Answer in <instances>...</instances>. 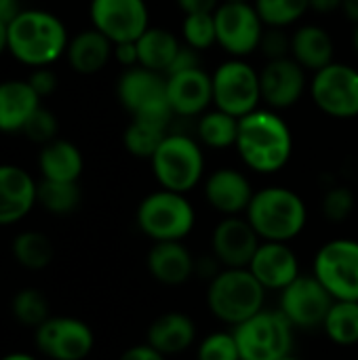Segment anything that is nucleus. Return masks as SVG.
<instances>
[{"label":"nucleus","instance_id":"obj_35","mask_svg":"<svg viewBox=\"0 0 358 360\" xmlns=\"http://www.w3.org/2000/svg\"><path fill=\"white\" fill-rule=\"evenodd\" d=\"M184 42L196 51L211 49L217 44V27H215V15L213 13H192L186 15L181 23Z\"/></svg>","mask_w":358,"mask_h":360},{"label":"nucleus","instance_id":"obj_45","mask_svg":"<svg viewBox=\"0 0 358 360\" xmlns=\"http://www.w3.org/2000/svg\"><path fill=\"white\" fill-rule=\"evenodd\" d=\"M177 4L186 15H192V13H215V8L222 2L219 0H177Z\"/></svg>","mask_w":358,"mask_h":360},{"label":"nucleus","instance_id":"obj_40","mask_svg":"<svg viewBox=\"0 0 358 360\" xmlns=\"http://www.w3.org/2000/svg\"><path fill=\"white\" fill-rule=\"evenodd\" d=\"M260 49L268 57V61L291 57V36L285 32V27H268L266 25L262 40H260Z\"/></svg>","mask_w":358,"mask_h":360},{"label":"nucleus","instance_id":"obj_5","mask_svg":"<svg viewBox=\"0 0 358 360\" xmlns=\"http://www.w3.org/2000/svg\"><path fill=\"white\" fill-rule=\"evenodd\" d=\"M150 162L160 188L179 194L194 190L205 175V156L200 143L186 133H169Z\"/></svg>","mask_w":358,"mask_h":360},{"label":"nucleus","instance_id":"obj_22","mask_svg":"<svg viewBox=\"0 0 358 360\" xmlns=\"http://www.w3.org/2000/svg\"><path fill=\"white\" fill-rule=\"evenodd\" d=\"M36 205V184L27 171L0 165V226L23 219Z\"/></svg>","mask_w":358,"mask_h":360},{"label":"nucleus","instance_id":"obj_29","mask_svg":"<svg viewBox=\"0 0 358 360\" xmlns=\"http://www.w3.org/2000/svg\"><path fill=\"white\" fill-rule=\"evenodd\" d=\"M323 331L335 346H357L358 344V302L335 300L325 323Z\"/></svg>","mask_w":358,"mask_h":360},{"label":"nucleus","instance_id":"obj_38","mask_svg":"<svg viewBox=\"0 0 358 360\" xmlns=\"http://www.w3.org/2000/svg\"><path fill=\"white\" fill-rule=\"evenodd\" d=\"M354 205H357V198H354L352 190L346 186H335L325 192V196L321 200V211L327 221L342 224L352 215Z\"/></svg>","mask_w":358,"mask_h":360},{"label":"nucleus","instance_id":"obj_14","mask_svg":"<svg viewBox=\"0 0 358 360\" xmlns=\"http://www.w3.org/2000/svg\"><path fill=\"white\" fill-rule=\"evenodd\" d=\"M38 350L53 360L87 359L95 346V335L91 327L72 316H49L40 327H36Z\"/></svg>","mask_w":358,"mask_h":360},{"label":"nucleus","instance_id":"obj_20","mask_svg":"<svg viewBox=\"0 0 358 360\" xmlns=\"http://www.w3.org/2000/svg\"><path fill=\"white\" fill-rule=\"evenodd\" d=\"M251 181L245 173L232 167H224L213 171L205 181V198L207 202L222 213L224 217L247 213L253 198Z\"/></svg>","mask_w":358,"mask_h":360},{"label":"nucleus","instance_id":"obj_31","mask_svg":"<svg viewBox=\"0 0 358 360\" xmlns=\"http://www.w3.org/2000/svg\"><path fill=\"white\" fill-rule=\"evenodd\" d=\"M36 202L42 205L49 213H55V215L72 213L80 202L78 181L42 179L40 184H36Z\"/></svg>","mask_w":358,"mask_h":360},{"label":"nucleus","instance_id":"obj_4","mask_svg":"<svg viewBox=\"0 0 358 360\" xmlns=\"http://www.w3.org/2000/svg\"><path fill=\"white\" fill-rule=\"evenodd\" d=\"M266 289L249 268H224L207 289L211 314L226 325H241L264 310Z\"/></svg>","mask_w":358,"mask_h":360},{"label":"nucleus","instance_id":"obj_30","mask_svg":"<svg viewBox=\"0 0 358 360\" xmlns=\"http://www.w3.org/2000/svg\"><path fill=\"white\" fill-rule=\"evenodd\" d=\"M196 135H198L200 143H205L207 148H213V150H224V148L236 146L238 118L215 108L211 112H205L198 118Z\"/></svg>","mask_w":358,"mask_h":360},{"label":"nucleus","instance_id":"obj_33","mask_svg":"<svg viewBox=\"0 0 358 360\" xmlns=\"http://www.w3.org/2000/svg\"><path fill=\"white\" fill-rule=\"evenodd\" d=\"M15 259L27 270H42L53 259V245L40 232H21L13 240Z\"/></svg>","mask_w":358,"mask_h":360},{"label":"nucleus","instance_id":"obj_42","mask_svg":"<svg viewBox=\"0 0 358 360\" xmlns=\"http://www.w3.org/2000/svg\"><path fill=\"white\" fill-rule=\"evenodd\" d=\"M30 86L38 93V97H44V95H51L55 91V84H57V78L51 70L46 68H38L32 76H30Z\"/></svg>","mask_w":358,"mask_h":360},{"label":"nucleus","instance_id":"obj_50","mask_svg":"<svg viewBox=\"0 0 358 360\" xmlns=\"http://www.w3.org/2000/svg\"><path fill=\"white\" fill-rule=\"evenodd\" d=\"M0 360H36L34 356H30V354H23V352H13V354H6L4 359Z\"/></svg>","mask_w":358,"mask_h":360},{"label":"nucleus","instance_id":"obj_32","mask_svg":"<svg viewBox=\"0 0 358 360\" xmlns=\"http://www.w3.org/2000/svg\"><path fill=\"white\" fill-rule=\"evenodd\" d=\"M167 135H169L167 127L133 118L131 124L124 131V148L129 150L131 156L150 160L156 154V150L160 148V143L165 141Z\"/></svg>","mask_w":358,"mask_h":360},{"label":"nucleus","instance_id":"obj_10","mask_svg":"<svg viewBox=\"0 0 358 360\" xmlns=\"http://www.w3.org/2000/svg\"><path fill=\"white\" fill-rule=\"evenodd\" d=\"M312 274L333 300L358 302V240L335 238L325 243L314 255Z\"/></svg>","mask_w":358,"mask_h":360},{"label":"nucleus","instance_id":"obj_26","mask_svg":"<svg viewBox=\"0 0 358 360\" xmlns=\"http://www.w3.org/2000/svg\"><path fill=\"white\" fill-rule=\"evenodd\" d=\"M68 61L78 74H95L114 55V42L99 30H84L68 42Z\"/></svg>","mask_w":358,"mask_h":360},{"label":"nucleus","instance_id":"obj_9","mask_svg":"<svg viewBox=\"0 0 358 360\" xmlns=\"http://www.w3.org/2000/svg\"><path fill=\"white\" fill-rule=\"evenodd\" d=\"M213 80V105L234 118H243L260 108L262 103V84L260 72L238 59L232 57L217 65L211 74Z\"/></svg>","mask_w":358,"mask_h":360},{"label":"nucleus","instance_id":"obj_16","mask_svg":"<svg viewBox=\"0 0 358 360\" xmlns=\"http://www.w3.org/2000/svg\"><path fill=\"white\" fill-rule=\"evenodd\" d=\"M262 238L247 217H224L211 234V253L224 268H249Z\"/></svg>","mask_w":358,"mask_h":360},{"label":"nucleus","instance_id":"obj_23","mask_svg":"<svg viewBox=\"0 0 358 360\" xmlns=\"http://www.w3.org/2000/svg\"><path fill=\"white\" fill-rule=\"evenodd\" d=\"M196 342L194 321L177 310L165 312L152 321L146 333V344L158 350L165 356H175L186 352Z\"/></svg>","mask_w":358,"mask_h":360},{"label":"nucleus","instance_id":"obj_3","mask_svg":"<svg viewBox=\"0 0 358 360\" xmlns=\"http://www.w3.org/2000/svg\"><path fill=\"white\" fill-rule=\"evenodd\" d=\"M245 217L262 240L291 243L304 232L308 209L298 192L281 186H270L253 194Z\"/></svg>","mask_w":358,"mask_h":360},{"label":"nucleus","instance_id":"obj_1","mask_svg":"<svg viewBox=\"0 0 358 360\" xmlns=\"http://www.w3.org/2000/svg\"><path fill=\"white\" fill-rule=\"evenodd\" d=\"M236 150L251 171L272 175L285 169V165L291 160L293 135L276 110L257 108L238 118Z\"/></svg>","mask_w":358,"mask_h":360},{"label":"nucleus","instance_id":"obj_52","mask_svg":"<svg viewBox=\"0 0 358 360\" xmlns=\"http://www.w3.org/2000/svg\"><path fill=\"white\" fill-rule=\"evenodd\" d=\"M279 360H302L300 356H295V354H287V356H283V359Z\"/></svg>","mask_w":358,"mask_h":360},{"label":"nucleus","instance_id":"obj_36","mask_svg":"<svg viewBox=\"0 0 358 360\" xmlns=\"http://www.w3.org/2000/svg\"><path fill=\"white\" fill-rule=\"evenodd\" d=\"M13 314L25 327H40L49 319V304L36 289H23L13 300Z\"/></svg>","mask_w":358,"mask_h":360},{"label":"nucleus","instance_id":"obj_34","mask_svg":"<svg viewBox=\"0 0 358 360\" xmlns=\"http://www.w3.org/2000/svg\"><path fill=\"white\" fill-rule=\"evenodd\" d=\"M255 11L260 13L264 25L287 27L300 21L310 8V0H255Z\"/></svg>","mask_w":358,"mask_h":360},{"label":"nucleus","instance_id":"obj_2","mask_svg":"<svg viewBox=\"0 0 358 360\" xmlns=\"http://www.w3.org/2000/svg\"><path fill=\"white\" fill-rule=\"evenodd\" d=\"M68 49V32L59 17L46 11H21L8 23V51L25 65L46 68Z\"/></svg>","mask_w":358,"mask_h":360},{"label":"nucleus","instance_id":"obj_49","mask_svg":"<svg viewBox=\"0 0 358 360\" xmlns=\"http://www.w3.org/2000/svg\"><path fill=\"white\" fill-rule=\"evenodd\" d=\"M8 49V23L0 21V55Z\"/></svg>","mask_w":358,"mask_h":360},{"label":"nucleus","instance_id":"obj_7","mask_svg":"<svg viewBox=\"0 0 358 360\" xmlns=\"http://www.w3.org/2000/svg\"><path fill=\"white\" fill-rule=\"evenodd\" d=\"M118 99L137 120H148L169 129L175 116L167 99V76L143 65L127 68L122 72L118 78Z\"/></svg>","mask_w":358,"mask_h":360},{"label":"nucleus","instance_id":"obj_13","mask_svg":"<svg viewBox=\"0 0 358 360\" xmlns=\"http://www.w3.org/2000/svg\"><path fill=\"white\" fill-rule=\"evenodd\" d=\"M333 302L331 293L314 274H300L281 291L279 310L298 329H319L323 327Z\"/></svg>","mask_w":358,"mask_h":360},{"label":"nucleus","instance_id":"obj_15","mask_svg":"<svg viewBox=\"0 0 358 360\" xmlns=\"http://www.w3.org/2000/svg\"><path fill=\"white\" fill-rule=\"evenodd\" d=\"M146 0H91L93 27L114 44L133 42L150 27Z\"/></svg>","mask_w":358,"mask_h":360},{"label":"nucleus","instance_id":"obj_6","mask_svg":"<svg viewBox=\"0 0 358 360\" xmlns=\"http://www.w3.org/2000/svg\"><path fill=\"white\" fill-rule=\"evenodd\" d=\"M196 224V213L186 194L156 190L137 207V226L154 243L184 240Z\"/></svg>","mask_w":358,"mask_h":360},{"label":"nucleus","instance_id":"obj_39","mask_svg":"<svg viewBox=\"0 0 358 360\" xmlns=\"http://www.w3.org/2000/svg\"><path fill=\"white\" fill-rule=\"evenodd\" d=\"M23 133L34 139V141H40V143H49L55 139L57 135V120L53 116V112L44 110V108H38L32 118L27 120V124L23 127Z\"/></svg>","mask_w":358,"mask_h":360},{"label":"nucleus","instance_id":"obj_27","mask_svg":"<svg viewBox=\"0 0 358 360\" xmlns=\"http://www.w3.org/2000/svg\"><path fill=\"white\" fill-rule=\"evenodd\" d=\"M42 179L53 181H78L82 173V154L80 150L65 141V139H53L49 141L38 158Z\"/></svg>","mask_w":358,"mask_h":360},{"label":"nucleus","instance_id":"obj_12","mask_svg":"<svg viewBox=\"0 0 358 360\" xmlns=\"http://www.w3.org/2000/svg\"><path fill=\"white\" fill-rule=\"evenodd\" d=\"M213 15L217 27V44L228 55L243 59L260 49L266 25L251 2H222Z\"/></svg>","mask_w":358,"mask_h":360},{"label":"nucleus","instance_id":"obj_37","mask_svg":"<svg viewBox=\"0 0 358 360\" xmlns=\"http://www.w3.org/2000/svg\"><path fill=\"white\" fill-rule=\"evenodd\" d=\"M196 360H241L234 333L215 331L207 335L196 348Z\"/></svg>","mask_w":358,"mask_h":360},{"label":"nucleus","instance_id":"obj_11","mask_svg":"<svg viewBox=\"0 0 358 360\" xmlns=\"http://www.w3.org/2000/svg\"><path fill=\"white\" fill-rule=\"evenodd\" d=\"M310 95L317 108L331 118L358 116V70L348 63H329L314 72Z\"/></svg>","mask_w":358,"mask_h":360},{"label":"nucleus","instance_id":"obj_43","mask_svg":"<svg viewBox=\"0 0 358 360\" xmlns=\"http://www.w3.org/2000/svg\"><path fill=\"white\" fill-rule=\"evenodd\" d=\"M114 57L118 63L124 68H135L139 65V53H137V40L133 42H118L114 44Z\"/></svg>","mask_w":358,"mask_h":360},{"label":"nucleus","instance_id":"obj_41","mask_svg":"<svg viewBox=\"0 0 358 360\" xmlns=\"http://www.w3.org/2000/svg\"><path fill=\"white\" fill-rule=\"evenodd\" d=\"M192 68H200V57H198L196 49H192V46H188L184 42L179 46V51H177V55H175V59H173V63H171V68H169V72L165 76L175 74V72H184V70H192Z\"/></svg>","mask_w":358,"mask_h":360},{"label":"nucleus","instance_id":"obj_21","mask_svg":"<svg viewBox=\"0 0 358 360\" xmlns=\"http://www.w3.org/2000/svg\"><path fill=\"white\" fill-rule=\"evenodd\" d=\"M150 276L165 287H181L194 276L196 259L181 240L154 243L146 259Z\"/></svg>","mask_w":358,"mask_h":360},{"label":"nucleus","instance_id":"obj_46","mask_svg":"<svg viewBox=\"0 0 358 360\" xmlns=\"http://www.w3.org/2000/svg\"><path fill=\"white\" fill-rule=\"evenodd\" d=\"M19 13V0H0V21L11 23Z\"/></svg>","mask_w":358,"mask_h":360},{"label":"nucleus","instance_id":"obj_25","mask_svg":"<svg viewBox=\"0 0 358 360\" xmlns=\"http://www.w3.org/2000/svg\"><path fill=\"white\" fill-rule=\"evenodd\" d=\"M291 57L308 72H319L333 63V40L321 25H302L291 34Z\"/></svg>","mask_w":358,"mask_h":360},{"label":"nucleus","instance_id":"obj_48","mask_svg":"<svg viewBox=\"0 0 358 360\" xmlns=\"http://www.w3.org/2000/svg\"><path fill=\"white\" fill-rule=\"evenodd\" d=\"M342 11L344 15L357 25L358 23V0H342Z\"/></svg>","mask_w":358,"mask_h":360},{"label":"nucleus","instance_id":"obj_17","mask_svg":"<svg viewBox=\"0 0 358 360\" xmlns=\"http://www.w3.org/2000/svg\"><path fill=\"white\" fill-rule=\"evenodd\" d=\"M262 101L270 110H285L295 105L306 91V70L293 59H270L260 72Z\"/></svg>","mask_w":358,"mask_h":360},{"label":"nucleus","instance_id":"obj_8","mask_svg":"<svg viewBox=\"0 0 358 360\" xmlns=\"http://www.w3.org/2000/svg\"><path fill=\"white\" fill-rule=\"evenodd\" d=\"M293 325L281 310H260L234 327L241 360H279L291 354Z\"/></svg>","mask_w":358,"mask_h":360},{"label":"nucleus","instance_id":"obj_47","mask_svg":"<svg viewBox=\"0 0 358 360\" xmlns=\"http://www.w3.org/2000/svg\"><path fill=\"white\" fill-rule=\"evenodd\" d=\"M310 8L317 13H333L342 8V0H310Z\"/></svg>","mask_w":358,"mask_h":360},{"label":"nucleus","instance_id":"obj_53","mask_svg":"<svg viewBox=\"0 0 358 360\" xmlns=\"http://www.w3.org/2000/svg\"><path fill=\"white\" fill-rule=\"evenodd\" d=\"M224 2H251V0H224Z\"/></svg>","mask_w":358,"mask_h":360},{"label":"nucleus","instance_id":"obj_19","mask_svg":"<svg viewBox=\"0 0 358 360\" xmlns=\"http://www.w3.org/2000/svg\"><path fill=\"white\" fill-rule=\"evenodd\" d=\"M249 270L264 285L266 291H283L302 274L298 255L289 247V243L272 240H262L249 264Z\"/></svg>","mask_w":358,"mask_h":360},{"label":"nucleus","instance_id":"obj_28","mask_svg":"<svg viewBox=\"0 0 358 360\" xmlns=\"http://www.w3.org/2000/svg\"><path fill=\"white\" fill-rule=\"evenodd\" d=\"M181 42L165 27H148L137 38V53H139V65L167 74Z\"/></svg>","mask_w":358,"mask_h":360},{"label":"nucleus","instance_id":"obj_18","mask_svg":"<svg viewBox=\"0 0 358 360\" xmlns=\"http://www.w3.org/2000/svg\"><path fill=\"white\" fill-rule=\"evenodd\" d=\"M167 99L175 116H203L213 103V80L203 68H192L167 76Z\"/></svg>","mask_w":358,"mask_h":360},{"label":"nucleus","instance_id":"obj_51","mask_svg":"<svg viewBox=\"0 0 358 360\" xmlns=\"http://www.w3.org/2000/svg\"><path fill=\"white\" fill-rule=\"evenodd\" d=\"M352 44H354V49H357L358 53V23L354 25V32H352Z\"/></svg>","mask_w":358,"mask_h":360},{"label":"nucleus","instance_id":"obj_24","mask_svg":"<svg viewBox=\"0 0 358 360\" xmlns=\"http://www.w3.org/2000/svg\"><path fill=\"white\" fill-rule=\"evenodd\" d=\"M38 108L40 97L27 80L0 82V131H23Z\"/></svg>","mask_w":358,"mask_h":360},{"label":"nucleus","instance_id":"obj_44","mask_svg":"<svg viewBox=\"0 0 358 360\" xmlns=\"http://www.w3.org/2000/svg\"><path fill=\"white\" fill-rule=\"evenodd\" d=\"M118 360H167V356L154 350L150 344H139V346H131L129 350H124Z\"/></svg>","mask_w":358,"mask_h":360}]
</instances>
